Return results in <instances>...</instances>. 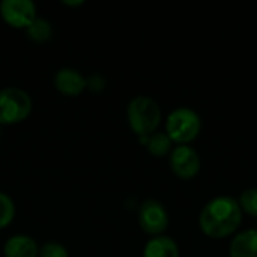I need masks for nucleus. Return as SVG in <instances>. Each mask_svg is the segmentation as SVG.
I'll return each instance as SVG.
<instances>
[{"label":"nucleus","mask_w":257,"mask_h":257,"mask_svg":"<svg viewBox=\"0 0 257 257\" xmlns=\"http://www.w3.org/2000/svg\"><path fill=\"white\" fill-rule=\"evenodd\" d=\"M172 140L167 136V133H154L148 139V151L154 157H164L169 152H172Z\"/></svg>","instance_id":"nucleus-13"},{"label":"nucleus","mask_w":257,"mask_h":257,"mask_svg":"<svg viewBox=\"0 0 257 257\" xmlns=\"http://www.w3.org/2000/svg\"><path fill=\"white\" fill-rule=\"evenodd\" d=\"M54 86L63 95L77 96L87 87V83L80 71L74 68H62L54 75Z\"/></svg>","instance_id":"nucleus-8"},{"label":"nucleus","mask_w":257,"mask_h":257,"mask_svg":"<svg viewBox=\"0 0 257 257\" xmlns=\"http://www.w3.org/2000/svg\"><path fill=\"white\" fill-rule=\"evenodd\" d=\"M27 36L35 42H45L51 38L53 29L48 20L42 17H36L27 27H26Z\"/></svg>","instance_id":"nucleus-12"},{"label":"nucleus","mask_w":257,"mask_h":257,"mask_svg":"<svg viewBox=\"0 0 257 257\" xmlns=\"http://www.w3.org/2000/svg\"><path fill=\"white\" fill-rule=\"evenodd\" d=\"M126 117L137 136H151L161 122V108L151 96L139 95L126 107Z\"/></svg>","instance_id":"nucleus-2"},{"label":"nucleus","mask_w":257,"mask_h":257,"mask_svg":"<svg viewBox=\"0 0 257 257\" xmlns=\"http://www.w3.org/2000/svg\"><path fill=\"white\" fill-rule=\"evenodd\" d=\"M202 128V119L199 113L190 107H178L167 116L166 133L172 142L187 145L193 142Z\"/></svg>","instance_id":"nucleus-3"},{"label":"nucleus","mask_w":257,"mask_h":257,"mask_svg":"<svg viewBox=\"0 0 257 257\" xmlns=\"http://www.w3.org/2000/svg\"><path fill=\"white\" fill-rule=\"evenodd\" d=\"M200 157L190 145H178L170 152V167L182 179H191L200 172Z\"/></svg>","instance_id":"nucleus-6"},{"label":"nucleus","mask_w":257,"mask_h":257,"mask_svg":"<svg viewBox=\"0 0 257 257\" xmlns=\"http://www.w3.org/2000/svg\"><path fill=\"white\" fill-rule=\"evenodd\" d=\"M15 217V203L3 191H0V229L9 226Z\"/></svg>","instance_id":"nucleus-14"},{"label":"nucleus","mask_w":257,"mask_h":257,"mask_svg":"<svg viewBox=\"0 0 257 257\" xmlns=\"http://www.w3.org/2000/svg\"><path fill=\"white\" fill-rule=\"evenodd\" d=\"M32 111V98L18 87L0 90V125H12L24 120Z\"/></svg>","instance_id":"nucleus-4"},{"label":"nucleus","mask_w":257,"mask_h":257,"mask_svg":"<svg viewBox=\"0 0 257 257\" xmlns=\"http://www.w3.org/2000/svg\"><path fill=\"white\" fill-rule=\"evenodd\" d=\"M239 206L251 217H257V188H248L242 191L239 197Z\"/></svg>","instance_id":"nucleus-15"},{"label":"nucleus","mask_w":257,"mask_h":257,"mask_svg":"<svg viewBox=\"0 0 257 257\" xmlns=\"http://www.w3.org/2000/svg\"><path fill=\"white\" fill-rule=\"evenodd\" d=\"M86 83H87V87H90L92 90H96V92L102 90V89H104V86H105L104 78H102L101 75H98V74H95V75H92V77L86 78Z\"/></svg>","instance_id":"nucleus-17"},{"label":"nucleus","mask_w":257,"mask_h":257,"mask_svg":"<svg viewBox=\"0 0 257 257\" xmlns=\"http://www.w3.org/2000/svg\"><path fill=\"white\" fill-rule=\"evenodd\" d=\"M65 5H71V6H74V5H83V0H78V2H63Z\"/></svg>","instance_id":"nucleus-18"},{"label":"nucleus","mask_w":257,"mask_h":257,"mask_svg":"<svg viewBox=\"0 0 257 257\" xmlns=\"http://www.w3.org/2000/svg\"><path fill=\"white\" fill-rule=\"evenodd\" d=\"M242 221L239 202L232 196H217L202 209L199 217L200 229L209 238H226L236 232Z\"/></svg>","instance_id":"nucleus-1"},{"label":"nucleus","mask_w":257,"mask_h":257,"mask_svg":"<svg viewBox=\"0 0 257 257\" xmlns=\"http://www.w3.org/2000/svg\"><path fill=\"white\" fill-rule=\"evenodd\" d=\"M230 257H257V229L239 232L230 242Z\"/></svg>","instance_id":"nucleus-10"},{"label":"nucleus","mask_w":257,"mask_h":257,"mask_svg":"<svg viewBox=\"0 0 257 257\" xmlns=\"http://www.w3.org/2000/svg\"><path fill=\"white\" fill-rule=\"evenodd\" d=\"M0 15L9 26L26 29L36 18V6L32 0H3Z\"/></svg>","instance_id":"nucleus-7"},{"label":"nucleus","mask_w":257,"mask_h":257,"mask_svg":"<svg viewBox=\"0 0 257 257\" xmlns=\"http://www.w3.org/2000/svg\"><path fill=\"white\" fill-rule=\"evenodd\" d=\"M5 257H38L39 247L36 241L27 235H14L3 245Z\"/></svg>","instance_id":"nucleus-9"},{"label":"nucleus","mask_w":257,"mask_h":257,"mask_svg":"<svg viewBox=\"0 0 257 257\" xmlns=\"http://www.w3.org/2000/svg\"><path fill=\"white\" fill-rule=\"evenodd\" d=\"M139 224L143 232L160 236L169 226V214L164 205L154 199L145 200L139 209Z\"/></svg>","instance_id":"nucleus-5"},{"label":"nucleus","mask_w":257,"mask_h":257,"mask_svg":"<svg viewBox=\"0 0 257 257\" xmlns=\"http://www.w3.org/2000/svg\"><path fill=\"white\" fill-rule=\"evenodd\" d=\"M143 257H179V247L170 236H154L145 245Z\"/></svg>","instance_id":"nucleus-11"},{"label":"nucleus","mask_w":257,"mask_h":257,"mask_svg":"<svg viewBox=\"0 0 257 257\" xmlns=\"http://www.w3.org/2000/svg\"><path fill=\"white\" fill-rule=\"evenodd\" d=\"M38 257H69L66 248L59 242H47L39 248Z\"/></svg>","instance_id":"nucleus-16"}]
</instances>
